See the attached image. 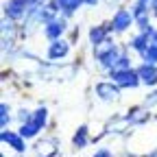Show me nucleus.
I'll return each mask as SVG.
<instances>
[{"mask_svg":"<svg viewBox=\"0 0 157 157\" xmlns=\"http://www.w3.org/2000/svg\"><path fill=\"white\" fill-rule=\"evenodd\" d=\"M111 78L116 81V85L120 87H137L140 85V76L135 70H111Z\"/></svg>","mask_w":157,"mask_h":157,"instance_id":"nucleus-1","label":"nucleus"},{"mask_svg":"<svg viewBox=\"0 0 157 157\" xmlns=\"http://www.w3.org/2000/svg\"><path fill=\"white\" fill-rule=\"evenodd\" d=\"M96 94L101 101H118L120 98V90L113 83H98L96 85Z\"/></svg>","mask_w":157,"mask_h":157,"instance_id":"nucleus-2","label":"nucleus"},{"mask_svg":"<svg viewBox=\"0 0 157 157\" xmlns=\"http://www.w3.org/2000/svg\"><path fill=\"white\" fill-rule=\"evenodd\" d=\"M26 0H9V2L5 5V13L11 17V20H17V17H22L26 13Z\"/></svg>","mask_w":157,"mask_h":157,"instance_id":"nucleus-3","label":"nucleus"},{"mask_svg":"<svg viewBox=\"0 0 157 157\" xmlns=\"http://www.w3.org/2000/svg\"><path fill=\"white\" fill-rule=\"evenodd\" d=\"M131 20H133V13H129L127 9H118V13L111 20V29L113 31H124L127 26H131Z\"/></svg>","mask_w":157,"mask_h":157,"instance_id":"nucleus-4","label":"nucleus"},{"mask_svg":"<svg viewBox=\"0 0 157 157\" xmlns=\"http://www.w3.org/2000/svg\"><path fill=\"white\" fill-rule=\"evenodd\" d=\"M35 153L37 157H55L57 155V140L48 137V140H42L35 144Z\"/></svg>","mask_w":157,"mask_h":157,"instance_id":"nucleus-5","label":"nucleus"},{"mask_svg":"<svg viewBox=\"0 0 157 157\" xmlns=\"http://www.w3.org/2000/svg\"><path fill=\"white\" fill-rule=\"evenodd\" d=\"M135 72H137V76H140L142 83H146V85H155V83H157V68H155V66L144 63V66L137 68Z\"/></svg>","mask_w":157,"mask_h":157,"instance_id":"nucleus-6","label":"nucleus"},{"mask_svg":"<svg viewBox=\"0 0 157 157\" xmlns=\"http://www.w3.org/2000/svg\"><path fill=\"white\" fill-rule=\"evenodd\" d=\"M63 31H66V22H63V20H52V22L44 24V35H46L48 39H52V42H55V39L61 35Z\"/></svg>","mask_w":157,"mask_h":157,"instance_id":"nucleus-7","label":"nucleus"},{"mask_svg":"<svg viewBox=\"0 0 157 157\" xmlns=\"http://www.w3.org/2000/svg\"><path fill=\"white\" fill-rule=\"evenodd\" d=\"M68 50H70V46L63 42V39H55L50 44V48H48V57L50 59H61V57L68 55Z\"/></svg>","mask_w":157,"mask_h":157,"instance_id":"nucleus-8","label":"nucleus"},{"mask_svg":"<svg viewBox=\"0 0 157 157\" xmlns=\"http://www.w3.org/2000/svg\"><path fill=\"white\" fill-rule=\"evenodd\" d=\"M2 142H9L17 153L24 151V137H22V135H15V133H11V131H2Z\"/></svg>","mask_w":157,"mask_h":157,"instance_id":"nucleus-9","label":"nucleus"},{"mask_svg":"<svg viewBox=\"0 0 157 157\" xmlns=\"http://www.w3.org/2000/svg\"><path fill=\"white\" fill-rule=\"evenodd\" d=\"M129 46L133 50H137V52H144L151 46V39H148V35H137V37H133L131 42H129Z\"/></svg>","mask_w":157,"mask_h":157,"instance_id":"nucleus-10","label":"nucleus"},{"mask_svg":"<svg viewBox=\"0 0 157 157\" xmlns=\"http://www.w3.org/2000/svg\"><path fill=\"white\" fill-rule=\"evenodd\" d=\"M105 35H107V29H105V26H94V29L90 31V42H92L94 46H98V44L105 42Z\"/></svg>","mask_w":157,"mask_h":157,"instance_id":"nucleus-11","label":"nucleus"},{"mask_svg":"<svg viewBox=\"0 0 157 157\" xmlns=\"http://www.w3.org/2000/svg\"><path fill=\"white\" fill-rule=\"evenodd\" d=\"M46 120H48V111H46V107H39V109L31 116V122H33L37 129H42V127L46 124Z\"/></svg>","mask_w":157,"mask_h":157,"instance_id":"nucleus-12","label":"nucleus"},{"mask_svg":"<svg viewBox=\"0 0 157 157\" xmlns=\"http://www.w3.org/2000/svg\"><path fill=\"white\" fill-rule=\"evenodd\" d=\"M72 142H74L76 148H83L87 144V127H78V131H76V135H74Z\"/></svg>","mask_w":157,"mask_h":157,"instance_id":"nucleus-13","label":"nucleus"},{"mask_svg":"<svg viewBox=\"0 0 157 157\" xmlns=\"http://www.w3.org/2000/svg\"><path fill=\"white\" fill-rule=\"evenodd\" d=\"M142 57H144V61H146V63L155 66V63H157V44H151V46L142 52Z\"/></svg>","mask_w":157,"mask_h":157,"instance_id":"nucleus-14","label":"nucleus"},{"mask_svg":"<svg viewBox=\"0 0 157 157\" xmlns=\"http://www.w3.org/2000/svg\"><path fill=\"white\" fill-rule=\"evenodd\" d=\"M113 48H116V46L109 42V39H105L103 44H98V46H96V57H98V59H103V57H105V55H109Z\"/></svg>","mask_w":157,"mask_h":157,"instance_id":"nucleus-15","label":"nucleus"},{"mask_svg":"<svg viewBox=\"0 0 157 157\" xmlns=\"http://www.w3.org/2000/svg\"><path fill=\"white\" fill-rule=\"evenodd\" d=\"M81 2H83V0H61V9H63L66 15H70L74 9L81 7Z\"/></svg>","mask_w":157,"mask_h":157,"instance_id":"nucleus-16","label":"nucleus"},{"mask_svg":"<svg viewBox=\"0 0 157 157\" xmlns=\"http://www.w3.org/2000/svg\"><path fill=\"white\" fill-rule=\"evenodd\" d=\"M148 118V113L146 111H142V109H133V113L129 116V120H131V124H140V122H144Z\"/></svg>","mask_w":157,"mask_h":157,"instance_id":"nucleus-17","label":"nucleus"},{"mask_svg":"<svg viewBox=\"0 0 157 157\" xmlns=\"http://www.w3.org/2000/svg\"><path fill=\"white\" fill-rule=\"evenodd\" d=\"M37 131H39V129H37L33 122H26V124H22V127H20V135H22V137H33Z\"/></svg>","mask_w":157,"mask_h":157,"instance_id":"nucleus-18","label":"nucleus"},{"mask_svg":"<svg viewBox=\"0 0 157 157\" xmlns=\"http://www.w3.org/2000/svg\"><path fill=\"white\" fill-rule=\"evenodd\" d=\"M113 70H129V57L127 55H120V59H118V63Z\"/></svg>","mask_w":157,"mask_h":157,"instance_id":"nucleus-19","label":"nucleus"},{"mask_svg":"<svg viewBox=\"0 0 157 157\" xmlns=\"http://www.w3.org/2000/svg\"><path fill=\"white\" fill-rule=\"evenodd\" d=\"M144 105H146V107H151V105H157V90H155V92H153L151 96H146Z\"/></svg>","mask_w":157,"mask_h":157,"instance_id":"nucleus-20","label":"nucleus"},{"mask_svg":"<svg viewBox=\"0 0 157 157\" xmlns=\"http://www.w3.org/2000/svg\"><path fill=\"white\" fill-rule=\"evenodd\" d=\"M94 157H113V155H111V151L101 148V151H96V153H94Z\"/></svg>","mask_w":157,"mask_h":157,"instance_id":"nucleus-21","label":"nucleus"},{"mask_svg":"<svg viewBox=\"0 0 157 157\" xmlns=\"http://www.w3.org/2000/svg\"><path fill=\"white\" fill-rule=\"evenodd\" d=\"M2 31H5V33H7V31H9V33L13 31V22H11V20H5V22H2Z\"/></svg>","mask_w":157,"mask_h":157,"instance_id":"nucleus-22","label":"nucleus"},{"mask_svg":"<svg viewBox=\"0 0 157 157\" xmlns=\"http://www.w3.org/2000/svg\"><path fill=\"white\" fill-rule=\"evenodd\" d=\"M9 122H11V118H9V116H0V124H2V129H5Z\"/></svg>","mask_w":157,"mask_h":157,"instance_id":"nucleus-23","label":"nucleus"},{"mask_svg":"<svg viewBox=\"0 0 157 157\" xmlns=\"http://www.w3.org/2000/svg\"><path fill=\"white\" fill-rule=\"evenodd\" d=\"M0 116H9V107H7V103L0 105Z\"/></svg>","mask_w":157,"mask_h":157,"instance_id":"nucleus-24","label":"nucleus"},{"mask_svg":"<svg viewBox=\"0 0 157 157\" xmlns=\"http://www.w3.org/2000/svg\"><path fill=\"white\" fill-rule=\"evenodd\" d=\"M83 2H87V5H96L98 0H83Z\"/></svg>","mask_w":157,"mask_h":157,"instance_id":"nucleus-25","label":"nucleus"},{"mask_svg":"<svg viewBox=\"0 0 157 157\" xmlns=\"http://www.w3.org/2000/svg\"><path fill=\"white\" fill-rule=\"evenodd\" d=\"M153 9H155V13H157V0H153Z\"/></svg>","mask_w":157,"mask_h":157,"instance_id":"nucleus-26","label":"nucleus"},{"mask_svg":"<svg viewBox=\"0 0 157 157\" xmlns=\"http://www.w3.org/2000/svg\"><path fill=\"white\" fill-rule=\"evenodd\" d=\"M146 157H157V151H153L151 155H146Z\"/></svg>","mask_w":157,"mask_h":157,"instance_id":"nucleus-27","label":"nucleus"},{"mask_svg":"<svg viewBox=\"0 0 157 157\" xmlns=\"http://www.w3.org/2000/svg\"><path fill=\"white\" fill-rule=\"evenodd\" d=\"M137 2H144V5H148V0H137Z\"/></svg>","mask_w":157,"mask_h":157,"instance_id":"nucleus-28","label":"nucleus"}]
</instances>
